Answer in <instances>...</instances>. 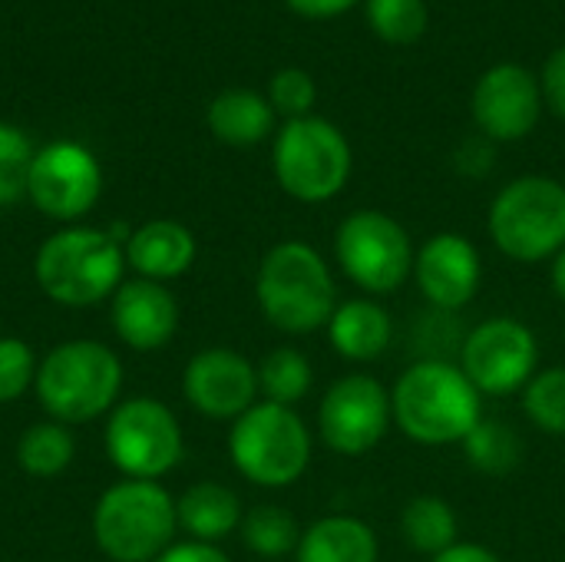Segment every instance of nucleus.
I'll return each mask as SVG.
<instances>
[{"mask_svg":"<svg viewBox=\"0 0 565 562\" xmlns=\"http://www.w3.org/2000/svg\"><path fill=\"white\" fill-rule=\"evenodd\" d=\"M414 282L437 311H460L473 301L483 282L477 245L460 232L430 235L414 255Z\"/></svg>","mask_w":565,"mask_h":562,"instance_id":"dca6fc26","label":"nucleus"},{"mask_svg":"<svg viewBox=\"0 0 565 562\" xmlns=\"http://www.w3.org/2000/svg\"><path fill=\"white\" fill-rule=\"evenodd\" d=\"M73 457H76V441H73L70 427L60 421L33 424L17 444V464L30 477H40V480L63 474L73 464Z\"/></svg>","mask_w":565,"mask_h":562,"instance_id":"393cba45","label":"nucleus"},{"mask_svg":"<svg viewBox=\"0 0 565 562\" xmlns=\"http://www.w3.org/2000/svg\"><path fill=\"white\" fill-rule=\"evenodd\" d=\"M391 411L401 434L424 447L463 444L483 421V394L463 374L460 364L444 358H424L411 364L394 391Z\"/></svg>","mask_w":565,"mask_h":562,"instance_id":"f257e3e1","label":"nucleus"},{"mask_svg":"<svg viewBox=\"0 0 565 562\" xmlns=\"http://www.w3.org/2000/svg\"><path fill=\"white\" fill-rule=\"evenodd\" d=\"M185 401L212 421H238L258 404V368L232 348L199 351L182 374Z\"/></svg>","mask_w":565,"mask_h":562,"instance_id":"2eb2a0df","label":"nucleus"},{"mask_svg":"<svg viewBox=\"0 0 565 562\" xmlns=\"http://www.w3.org/2000/svg\"><path fill=\"white\" fill-rule=\"evenodd\" d=\"M311 384H315L311 361L298 348H275L258 364V391L271 404L295 407L298 401L308 397Z\"/></svg>","mask_w":565,"mask_h":562,"instance_id":"a878e982","label":"nucleus"},{"mask_svg":"<svg viewBox=\"0 0 565 562\" xmlns=\"http://www.w3.org/2000/svg\"><path fill=\"white\" fill-rule=\"evenodd\" d=\"M463 454L473 470H480L487 477H507L523 464L526 444H523L520 431H513V424L483 414V421L467 434Z\"/></svg>","mask_w":565,"mask_h":562,"instance_id":"b1692460","label":"nucleus"},{"mask_svg":"<svg viewBox=\"0 0 565 562\" xmlns=\"http://www.w3.org/2000/svg\"><path fill=\"white\" fill-rule=\"evenodd\" d=\"M33 388L53 421L86 424L113 411L122 388V364L103 341H63L40 361Z\"/></svg>","mask_w":565,"mask_h":562,"instance_id":"7ed1b4c3","label":"nucleus"},{"mask_svg":"<svg viewBox=\"0 0 565 562\" xmlns=\"http://www.w3.org/2000/svg\"><path fill=\"white\" fill-rule=\"evenodd\" d=\"M427 0H367V26L381 43L411 46L427 33Z\"/></svg>","mask_w":565,"mask_h":562,"instance_id":"cd10ccee","label":"nucleus"},{"mask_svg":"<svg viewBox=\"0 0 565 562\" xmlns=\"http://www.w3.org/2000/svg\"><path fill=\"white\" fill-rule=\"evenodd\" d=\"M126 262L136 268L139 278L169 282L192 268L195 262V235L172 219H152L136 229L126 242Z\"/></svg>","mask_w":565,"mask_h":562,"instance_id":"a211bd4d","label":"nucleus"},{"mask_svg":"<svg viewBox=\"0 0 565 562\" xmlns=\"http://www.w3.org/2000/svg\"><path fill=\"white\" fill-rule=\"evenodd\" d=\"M228 454L245 480L281 490L305 477L311 464V431L295 407L258 401L232 424Z\"/></svg>","mask_w":565,"mask_h":562,"instance_id":"423d86ee","label":"nucleus"},{"mask_svg":"<svg viewBox=\"0 0 565 562\" xmlns=\"http://www.w3.org/2000/svg\"><path fill=\"white\" fill-rule=\"evenodd\" d=\"M331 348L351 364L377 361L394 341V318L374 298H351L341 301L328 321Z\"/></svg>","mask_w":565,"mask_h":562,"instance_id":"6ab92c4d","label":"nucleus"},{"mask_svg":"<svg viewBox=\"0 0 565 562\" xmlns=\"http://www.w3.org/2000/svg\"><path fill=\"white\" fill-rule=\"evenodd\" d=\"M255 295L268 325L285 335H311L328 328L338 308V288L324 255L298 238L278 242L265 252Z\"/></svg>","mask_w":565,"mask_h":562,"instance_id":"f03ea898","label":"nucleus"},{"mask_svg":"<svg viewBox=\"0 0 565 562\" xmlns=\"http://www.w3.org/2000/svg\"><path fill=\"white\" fill-rule=\"evenodd\" d=\"M33 156L36 152L30 149L26 136L7 123H0V205H10L26 192Z\"/></svg>","mask_w":565,"mask_h":562,"instance_id":"c756f323","label":"nucleus"},{"mask_svg":"<svg viewBox=\"0 0 565 562\" xmlns=\"http://www.w3.org/2000/svg\"><path fill=\"white\" fill-rule=\"evenodd\" d=\"M179 510V527L199 540V543H215L225 540L228 533H235L242 527V503L238 497L222 487V484H195L182 494V500H175Z\"/></svg>","mask_w":565,"mask_h":562,"instance_id":"412c9836","label":"nucleus"},{"mask_svg":"<svg viewBox=\"0 0 565 562\" xmlns=\"http://www.w3.org/2000/svg\"><path fill=\"white\" fill-rule=\"evenodd\" d=\"M523 414L550 437H565V364L543 368L523 388Z\"/></svg>","mask_w":565,"mask_h":562,"instance_id":"c85d7f7f","label":"nucleus"},{"mask_svg":"<svg viewBox=\"0 0 565 562\" xmlns=\"http://www.w3.org/2000/svg\"><path fill=\"white\" fill-rule=\"evenodd\" d=\"M550 285H553V291H556V298L565 301V248L553 258V268H550Z\"/></svg>","mask_w":565,"mask_h":562,"instance_id":"e433bc0d","label":"nucleus"},{"mask_svg":"<svg viewBox=\"0 0 565 562\" xmlns=\"http://www.w3.org/2000/svg\"><path fill=\"white\" fill-rule=\"evenodd\" d=\"M126 248L99 229L73 225L50 235L33 262L43 295L66 308H89L122 285Z\"/></svg>","mask_w":565,"mask_h":562,"instance_id":"20e7f679","label":"nucleus"},{"mask_svg":"<svg viewBox=\"0 0 565 562\" xmlns=\"http://www.w3.org/2000/svg\"><path fill=\"white\" fill-rule=\"evenodd\" d=\"M493 245L523 265L556 258L565 248V185L550 176L507 182L490 205Z\"/></svg>","mask_w":565,"mask_h":562,"instance_id":"0eeeda50","label":"nucleus"},{"mask_svg":"<svg viewBox=\"0 0 565 562\" xmlns=\"http://www.w3.org/2000/svg\"><path fill=\"white\" fill-rule=\"evenodd\" d=\"M242 540L255 556L265 560H281L298 550L301 543V527L285 507H255L248 517H242Z\"/></svg>","mask_w":565,"mask_h":562,"instance_id":"bb28decb","label":"nucleus"},{"mask_svg":"<svg viewBox=\"0 0 565 562\" xmlns=\"http://www.w3.org/2000/svg\"><path fill=\"white\" fill-rule=\"evenodd\" d=\"M540 89H543V103H550V109L559 119H565V43L550 53V60L543 66Z\"/></svg>","mask_w":565,"mask_h":562,"instance_id":"473e14b6","label":"nucleus"},{"mask_svg":"<svg viewBox=\"0 0 565 562\" xmlns=\"http://www.w3.org/2000/svg\"><path fill=\"white\" fill-rule=\"evenodd\" d=\"M152 562H232L215 543H199V540H185L169 547L159 560Z\"/></svg>","mask_w":565,"mask_h":562,"instance_id":"72a5a7b5","label":"nucleus"},{"mask_svg":"<svg viewBox=\"0 0 565 562\" xmlns=\"http://www.w3.org/2000/svg\"><path fill=\"white\" fill-rule=\"evenodd\" d=\"M275 126V109L255 89H225L209 106V129L225 146H255Z\"/></svg>","mask_w":565,"mask_h":562,"instance_id":"4be33fe9","label":"nucleus"},{"mask_svg":"<svg viewBox=\"0 0 565 562\" xmlns=\"http://www.w3.org/2000/svg\"><path fill=\"white\" fill-rule=\"evenodd\" d=\"M430 562H503L493 550L480 547V543H454L450 550H444L440 556Z\"/></svg>","mask_w":565,"mask_h":562,"instance_id":"c9c22d12","label":"nucleus"},{"mask_svg":"<svg viewBox=\"0 0 565 562\" xmlns=\"http://www.w3.org/2000/svg\"><path fill=\"white\" fill-rule=\"evenodd\" d=\"M271 166L278 185L291 199L318 205L344 192L354 156L348 136L334 123L321 116H301L281 126L271 152Z\"/></svg>","mask_w":565,"mask_h":562,"instance_id":"6e6552de","label":"nucleus"},{"mask_svg":"<svg viewBox=\"0 0 565 562\" xmlns=\"http://www.w3.org/2000/svg\"><path fill=\"white\" fill-rule=\"evenodd\" d=\"M99 192V162L79 142H50L33 156L26 195L43 215L56 222H73L96 205Z\"/></svg>","mask_w":565,"mask_h":562,"instance_id":"ddd939ff","label":"nucleus"},{"mask_svg":"<svg viewBox=\"0 0 565 562\" xmlns=\"http://www.w3.org/2000/svg\"><path fill=\"white\" fill-rule=\"evenodd\" d=\"M460 368L483 397H507L536 378L540 341L520 318H487L463 338Z\"/></svg>","mask_w":565,"mask_h":562,"instance_id":"9b49d317","label":"nucleus"},{"mask_svg":"<svg viewBox=\"0 0 565 562\" xmlns=\"http://www.w3.org/2000/svg\"><path fill=\"white\" fill-rule=\"evenodd\" d=\"M358 0H288V7L298 13V17H308V20H334L341 13H348Z\"/></svg>","mask_w":565,"mask_h":562,"instance_id":"f704fd0d","label":"nucleus"},{"mask_svg":"<svg viewBox=\"0 0 565 562\" xmlns=\"http://www.w3.org/2000/svg\"><path fill=\"white\" fill-rule=\"evenodd\" d=\"M175 527V500L156 480H122L93 510L96 547L113 562L159 560L172 547Z\"/></svg>","mask_w":565,"mask_h":562,"instance_id":"39448f33","label":"nucleus"},{"mask_svg":"<svg viewBox=\"0 0 565 562\" xmlns=\"http://www.w3.org/2000/svg\"><path fill=\"white\" fill-rule=\"evenodd\" d=\"M182 427L156 397H129L113 407L106 454L126 480H159L182 460Z\"/></svg>","mask_w":565,"mask_h":562,"instance_id":"9d476101","label":"nucleus"},{"mask_svg":"<svg viewBox=\"0 0 565 562\" xmlns=\"http://www.w3.org/2000/svg\"><path fill=\"white\" fill-rule=\"evenodd\" d=\"M315 79L308 70H298V66H285L271 76L268 83V103L275 113L288 116V119H301V116H311V106H315Z\"/></svg>","mask_w":565,"mask_h":562,"instance_id":"7c9ffc66","label":"nucleus"},{"mask_svg":"<svg viewBox=\"0 0 565 562\" xmlns=\"http://www.w3.org/2000/svg\"><path fill=\"white\" fill-rule=\"evenodd\" d=\"M36 361L26 341L0 338V404H13L36 381Z\"/></svg>","mask_w":565,"mask_h":562,"instance_id":"2f4dec72","label":"nucleus"},{"mask_svg":"<svg viewBox=\"0 0 565 562\" xmlns=\"http://www.w3.org/2000/svg\"><path fill=\"white\" fill-rule=\"evenodd\" d=\"M391 391L371 374L338 378L318 404V437L341 457L371 454L391 431Z\"/></svg>","mask_w":565,"mask_h":562,"instance_id":"f8f14e48","label":"nucleus"},{"mask_svg":"<svg viewBox=\"0 0 565 562\" xmlns=\"http://www.w3.org/2000/svg\"><path fill=\"white\" fill-rule=\"evenodd\" d=\"M381 547L377 533L348 513L321 517L308 530H301V543L295 550L298 562H377Z\"/></svg>","mask_w":565,"mask_h":562,"instance_id":"aec40b11","label":"nucleus"},{"mask_svg":"<svg viewBox=\"0 0 565 562\" xmlns=\"http://www.w3.org/2000/svg\"><path fill=\"white\" fill-rule=\"evenodd\" d=\"M457 513L444 497L434 494H420L411 503H404L401 510V537L411 550L424 553V556H440L444 550H450L457 540Z\"/></svg>","mask_w":565,"mask_h":562,"instance_id":"5701e85b","label":"nucleus"},{"mask_svg":"<svg viewBox=\"0 0 565 562\" xmlns=\"http://www.w3.org/2000/svg\"><path fill=\"white\" fill-rule=\"evenodd\" d=\"M414 255L407 229L381 209H358L334 232L338 268L367 295L397 291L414 275Z\"/></svg>","mask_w":565,"mask_h":562,"instance_id":"1a4fd4ad","label":"nucleus"},{"mask_svg":"<svg viewBox=\"0 0 565 562\" xmlns=\"http://www.w3.org/2000/svg\"><path fill=\"white\" fill-rule=\"evenodd\" d=\"M113 328L132 351H159L175 338L179 301L172 291L149 278L122 282L113 295Z\"/></svg>","mask_w":565,"mask_h":562,"instance_id":"f3484780","label":"nucleus"},{"mask_svg":"<svg viewBox=\"0 0 565 562\" xmlns=\"http://www.w3.org/2000/svg\"><path fill=\"white\" fill-rule=\"evenodd\" d=\"M473 123L490 142L526 139L543 113L540 79L523 63H497L473 86Z\"/></svg>","mask_w":565,"mask_h":562,"instance_id":"4468645a","label":"nucleus"}]
</instances>
